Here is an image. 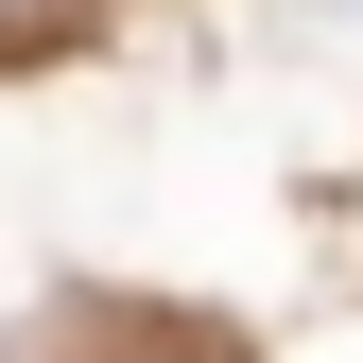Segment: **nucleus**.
<instances>
[{
	"mask_svg": "<svg viewBox=\"0 0 363 363\" xmlns=\"http://www.w3.org/2000/svg\"><path fill=\"white\" fill-rule=\"evenodd\" d=\"M0 18H69V0H0Z\"/></svg>",
	"mask_w": 363,
	"mask_h": 363,
	"instance_id": "nucleus-1",
	"label": "nucleus"
}]
</instances>
